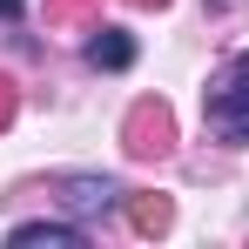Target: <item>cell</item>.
I'll return each mask as SVG.
<instances>
[{
    "instance_id": "3",
    "label": "cell",
    "mask_w": 249,
    "mask_h": 249,
    "mask_svg": "<svg viewBox=\"0 0 249 249\" xmlns=\"http://www.w3.org/2000/svg\"><path fill=\"white\" fill-rule=\"evenodd\" d=\"M115 196H122V189H115L108 175H68V182H61V202L74 209V215H108Z\"/></svg>"
},
{
    "instance_id": "6",
    "label": "cell",
    "mask_w": 249,
    "mask_h": 249,
    "mask_svg": "<svg viewBox=\"0 0 249 249\" xmlns=\"http://www.w3.org/2000/svg\"><path fill=\"white\" fill-rule=\"evenodd\" d=\"M88 61H94V68H128V61H135V41H128L122 27H94V34H88Z\"/></svg>"
},
{
    "instance_id": "10",
    "label": "cell",
    "mask_w": 249,
    "mask_h": 249,
    "mask_svg": "<svg viewBox=\"0 0 249 249\" xmlns=\"http://www.w3.org/2000/svg\"><path fill=\"white\" fill-rule=\"evenodd\" d=\"M128 7H168V0H128Z\"/></svg>"
},
{
    "instance_id": "9",
    "label": "cell",
    "mask_w": 249,
    "mask_h": 249,
    "mask_svg": "<svg viewBox=\"0 0 249 249\" xmlns=\"http://www.w3.org/2000/svg\"><path fill=\"white\" fill-rule=\"evenodd\" d=\"M20 7H27V0H0V20H14V14H20Z\"/></svg>"
},
{
    "instance_id": "2",
    "label": "cell",
    "mask_w": 249,
    "mask_h": 249,
    "mask_svg": "<svg viewBox=\"0 0 249 249\" xmlns=\"http://www.w3.org/2000/svg\"><path fill=\"white\" fill-rule=\"evenodd\" d=\"M122 148L128 155H142V162H162L168 148H175V115H168V101H135L122 122Z\"/></svg>"
},
{
    "instance_id": "8",
    "label": "cell",
    "mask_w": 249,
    "mask_h": 249,
    "mask_svg": "<svg viewBox=\"0 0 249 249\" xmlns=\"http://www.w3.org/2000/svg\"><path fill=\"white\" fill-rule=\"evenodd\" d=\"M14 108H20V94H14V81H7V74H0V128L14 122Z\"/></svg>"
},
{
    "instance_id": "4",
    "label": "cell",
    "mask_w": 249,
    "mask_h": 249,
    "mask_svg": "<svg viewBox=\"0 0 249 249\" xmlns=\"http://www.w3.org/2000/svg\"><path fill=\"white\" fill-rule=\"evenodd\" d=\"M7 243L14 249H81L88 236L74 222H20V229H7Z\"/></svg>"
},
{
    "instance_id": "1",
    "label": "cell",
    "mask_w": 249,
    "mask_h": 249,
    "mask_svg": "<svg viewBox=\"0 0 249 249\" xmlns=\"http://www.w3.org/2000/svg\"><path fill=\"white\" fill-rule=\"evenodd\" d=\"M202 115H209V128H215L222 142L249 148V54H236V61H222V68H215Z\"/></svg>"
},
{
    "instance_id": "7",
    "label": "cell",
    "mask_w": 249,
    "mask_h": 249,
    "mask_svg": "<svg viewBox=\"0 0 249 249\" xmlns=\"http://www.w3.org/2000/svg\"><path fill=\"white\" fill-rule=\"evenodd\" d=\"M101 0H47V27H81Z\"/></svg>"
},
{
    "instance_id": "5",
    "label": "cell",
    "mask_w": 249,
    "mask_h": 249,
    "mask_svg": "<svg viewBox=\"0 0 249 249\" xmlns=\"http://www.w3.org/2000/svg\"><path fill=\"white\" fill-rule=\"evenodd\" d=\"M128 222H135V236H168L175 202L168 196H128Z\"/></svg>"
}]
</instances>
